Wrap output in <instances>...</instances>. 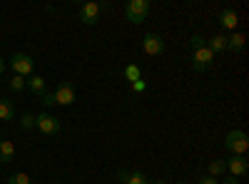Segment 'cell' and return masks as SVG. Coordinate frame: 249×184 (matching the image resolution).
I'll return each mask as SVG.
<instances>
[{
    "mask_svg": "<svg viewBox=\"0 0 249 184\" xmlns=\"http://www.w3.org/2000/svg\"><path fill=\"white\" fill-rule=\"evenodd\" d=\"M224 184H239V182H237L234 177H230V179H224Z\"/></svg>",
    "mask_w": 249,
    "mask_h": 184,
    "instance_id": "cell-27",
    "label": "cell"
},
{
    "mask_svg": "<svg viewBox=\"0 0 249 184\" xmlns=\"http://www.w3.org/2000/svg\"><path fill=\"white\" fill-rule=\"evenodd\" d=\"M142 50L147 55H152V57H157V55L164 52V40L160 35H155V33H147L142 37Z\"/></svg>",
    "mask_w": 249,
    "mask_h": 184,
    "instance_id": "cell-7",
    "label": "cell"
},
{
    "mask_svg": "<svg viewBox=\"0 0 249 184\" xmlns=\"http://www.w3.org/2000/svg\"><path fill=\"white\" fill-rule=\"evenodd\" d=\"M35 127L43 132V134L53 137V134L60 132V122H57V117H53L50 112H40V115L35 117Z\"/></svg>",
    "mask_w": 249,
    "mask_h": 184,
    "instance_id": "cell-6",
    "label": "cell"
},
{
    "mask_svg": "<svg viewBox=\"0 0 249 184\" xmlns=\"http://www.w3.org/2000/svg\"><path fill=\"white\" fill-rule=\"evenodd\" d=\"M197 184H219V182H217L214 177H202V179H199Z\"/></svg>",
    "mask_w": 249,
    "mask_h": 184,
    "instance_id": "cell-25",
    "label": "cell"
},
{
    "mask_svg": "<svg viewBox=\"0 0 249 184\" xmlns=\"http://www.w3.org/2000/svg\"><path fill=\"white\" fill-rule=\"evenodd\" d=\"M204 45L212 50V55H217V52H227V35H214V37L207 40Z\"/></svg>",
    "mask_w": 249,
    "mask_h": 184,
    "instance_id": "cell-13",
    "label": "cell"
},
{
    "mask_svg": "<svg viewBox=\"0 0 249 184\" xmlns=\"http://www.w3.org/2000/svg\"><path fill=\"white\" fill-rule=\"evenodd\" d=\"M224 172H227L224 159H212V162H210V177H214V179H217V177H222Z\"/></svg>",
    "mask_w": 249,
    "mask_h": 184,
    "instance_id": "cell-17",
    "label": "cell"
},
{
    "mask_svg": "<svg viewBox=\"0 0 249 184\" xmlns=\"http://www.w3.org/2000/svg\"><path fill=\"white\" fill-rule=\"evenodd\" d=\"M40 97H43V105H45V107L55 105V97H53V92H45V95H40Z\"/></svg>",
    "mask_w": 249,
    "mask_h": 184,
    "instance_id": "cell-23",
    "label": "cell"
},
{
    "mask_svg": "<svg viewBox=\"0 0 249 184\" xmlns=\"http://www.w3.org/2000/svg\"><path fill=\"white\" fill-rule=\"evenodd\" d=\"M144 87H147V85H144L142 80H137V83H132V90H135V92H144Z\"/></svg>",
    "mask_w": 249,
    "mask_h": 184,
    "instance_id": "cell-24",
    "label": "cell"
},
{
    "mask_svg": "<svg viewBox=\"0 0 249 184\" xmlns=\"http://www.w3.org/2000/svg\"><path fill=\"white\" fill-rule=\"evenodd\" d=\"M219 25H222L224 30H232V33H234V28L239 25L237 10H234V8H224V10L219 13Z\"/></svg>",
    "mask_w": 249,
    "mask_h": 184,
    "instance_id": "cell-10",
    "label": "cell"
},
{
    "mask_svg": "<svg viewBox=\"0 0 249 184\" xmlns=\"http://www.w3.org/2000/svg\"><path fill=\"white\" fill-rule=\"evenodd\" d=\"M10 67H13V75H20V77H30L33 70H35V63H33V57L25 55V52H15L10 57Z\"/></svg>",
    "mask_w": 249,
    "mask_h": 184,
    "instance_id": "cell-3",
    "label": "cell"
},
{
    "mask_svg": "<svg viewBox=\"0 0 249 184\" xmlns=\"http://www.w3.org/2000/svg\"><path fill=\"white\" fill-rule=\"evenodd\" d=\"M117 182L120 184H150V179L144 177L142 172H127V169L117 172Z\"/></svg>",
    "mask_w": 249,
    "mask_h": 184,
    "instance_id": "cell-11",
    "label": "cell"
},
{
    "mask_svg": "<svg viewBox=\"0 0 249 184\" xmlns=\"http://www.w3.org/2000/svg\"><path fill=\"white\" fill-rule=\"evenodd\" d=\"M3 72H5V60L0 57V75H3Z\"/></svg>",
    "mask_w": 249,
    "mask_h": 184,
    "instance_id": "cell-26",
    "label": "cell"
},
{
    "mask_svg": "<svg viewBox=\"0 0 249 184\" xmlns=\"http://www.w3.org/2000/svg\"><path fill=\"white\" fill-rule=\"evenodd\" d=\"M20 125H23L25 130H33L35 127V117L28 112V115H23V117H20Z\"/></svg>",
    "mask_w": 249,
    "mask_h": 184,
    "instance_id": "cell-21",
    "label": "cell"
},
{
    "mask_svg": "<svg viewBox=\"0 0 249 184\" xmlns=\"http://www.w3.org/2000/svg\"><path fill=\"white\" fill-rule=\"evenodd\" d=\"M0 119H15V105H13V100H5V97H0Z\"/></svg>",
    "mask_w": 249,
    "mask_h": 184,
    "instance_id": "cell-15",
    "label": "cell"
},
{
    "mask_svg": "<svg viewBox=\"0 0 249 184\" xmlns=\"http://www.w3.org/2000/svg\"><path fill=\"white\" fill-rule=\"evenodd\" d=\"M100 10H102L100 3H85V5L80 8V20L85 25H95L97 20H100Z\"/></svg>",
    "mask_w": 249,
    "mask_h": 184,
    "instance_id": "cell-8",
    "label": "cell"
},
{
    "mask_svg": "<svg viewBox=\"0 0 249 184\" xmlns=\"http://www.w3.org/2000/svg\"><path fill=\"white\" fill-rule=\"evenodd\" d=\"M124 77H127L130 83H137V80H140V67L137 65H127V67H124Z\"/></svg>",
    "mask_w": 249,
    "mask_h": 184,
    "instance_id": "cell-20",
    "label": "cell"
},
{
    "mask_svg": "<svg viewBox=\"0 0 249 184\" xmlns=\"http://www.w3.org/2000/svg\"><path fill=\"white\" fill-rule=\"evenodd\" d=\"M224 165H227V172H230L234 179H237V177H244V174L249 172V162H247L244 157H230Z\"/></svg>",
    "mask_w": 249,
    "mask_h": 184,
    "instance_id": "cell-9",
    "label": "cell"
},
{
    "mask_svg": "<svg viewBox=\"0 0 249 184\" xmlns=\"http://www.w3.org/2000/svg\"><path fill=\"white\" fill-rule=\"evenodd\" d=\"M204 43H207V40H204L202 35H195V37L190 40V45H192V50H197V48H202Z\"/></svg>",
    "mask_w": 249,
    "mask_h": 184,
    "instance_id": "cell-22",
    "label": "cell"
},
{
    "mask_svg": "<svg viewBox=\"0 0 249 184\" xmlns=\"http://www.w3.org/2000/svg\"><path fill=\"white\" fill-rule=\"evenodd\" d=\"M53 97H55V105H62V107H68V105H72V102L77 100V92H75V87L68 83V80H62V83L55 87V92H53Z\"/></svg>",
    "mask_w": 249,
    "mask_h": 184,
    "instance_id": "cell-4",
    "label": "cell"
},
{
    "mask_svg": "<svg viewBox=\"0 0 249 184\" xmlns=\"http://www.w3.org/2000/svg\"><path fill=\"white\" fill-rule=\"evenodd\" d=\"M8 87H10L13 92H23V90H25V77H20V75H13V80L8 83Z\"/></svg>",
    "mask_w": 249,
    "mask_h": 184,
    "instance_id": "cell-18",
    "label": "cell"
},
{
    "mask_svg": "<svg viewBox=\"0 0 249 184\" xmlns=\"http://www.w3.org/2000/svg\"><path fill=\"white\" fill-rule=\"evenodd\" d=\"M10 159H15V145L10 139H0V162H10Z\"/></svg>",
    "mask_w": 249,
    "mask_h": 184,
    "instance_id": "cell-14",
    "label": "cell"
},
{
    "mask_svg": "<svg viewBox=\"0 0 249 184\" xmlns=\"http://www.w3.org/2000/svg\"><path fill=\"white\" fill-rule=\"evenodd\" d=\"M244 35L242 33H232L230 37H227V50H234V52H239L242 48H244Z\"/></svg>",
    "mask_w": 249,
    "mask_h": 184,
    "instance_id": "cell-16",
    "label": "cell"
},
{
    "mask_svg": "<svg viewBox=\"0 0 249 184\" xmlns=\"http://www.w3.org/2000/svg\"><path fill=\"white\" fill-rule=\"evenodd\" d=\"M150 10H152L150 0H130V3L124 5V17H127L130 23L140 25V23H144V20H147Z\"/></svg>",
    "mask_w": 249,
    "mask_h": 184,
    "instance_id": "cell-2",
    "label": "cell"
},
{
    "mask_svg": "<svg viewBox=\"0 0 249 184\" xmlns=\"http://www.w3.org/2000/svg\"><path fill=\"white\" fill-rule=\"evenodd\" d=\"M25 87H30V92L40 97V95H45V80L40 77V75H30L25 80Z\"/></svg>",
    "mask_w": 249,
    "mask_h": 184,
    "instance_id": "cell-12",
    "label": "cell"
},
{
    "mask_svg": "<svg viewBox=\"0 0 249 184\" xmlns=\"http://www.w3.org/2000/svg\"><path fill=\"white\" fill-rule=\"evenodd\" d=\"M212 63H214V55H212V50L207 45L192 50V67H195V72H204Z\"/></svg>",
    "mask_w": 249,
    "mask_h": 184,
    "instance_id": "cell-5",
    "label": "cell"
},
{
    "mask_svg": "<svg viewBox=\"0 0 249 184\" xmlns=\"http://www.w3.org/2000/svg\"><path fill=\"white\" fill-rule=\"evenodd\" d=\"M177 184H190V182H177Z\"/></svg>",
    "mask_w": 249,
    "mask_h": 184,
    "instance_id": "cell-29",
    "label": "cell"
},
{
    "mask_svg": "<svg viewBox=\"0 0 249 184\" xmlns=\"http://www.w3.org/2000/svg\"><path fill=\"white\" fill-rule=\"evenodd\" d=\"M8 184H30V177L25 172H15V174H10Z\"/></svg>",
    "mask_w": 249,
    "mask_h": 184,
    "instance_id": "cell-19",
    "label": "cell"
},
{
    "mask_svg": "<svg viewBox=\"0 0 249 184\" xmlns=\"http://www.w3.org/2000/svg\"><path fill=\"white\" fill-rule=\"evenodd\" d=\"M150 184H167V182H162V179H157V182H150Z\"/></svg>",
    "mask_w": 249,
    "mask_h": 184,
    "instance_id": "cell-28",
    "label": "cell"
},
{
    "mask_svg": "<svg viewBox=\"0 0 249 184\" xmlns=\"http://www.w3.org/2000/svg\"><path fill=\"white\" fill-rule=\"evenodd\" d=\"M224 147L227 152H230L232 157H244V152L249 150V137L244 130H232L230 134H227L224 139Z\"/></svg>",
    "mask_w": 249,
    "mask_h": 184,
    "instance_id": "cell-1",
    "label": "cell"
}]
</instances>
